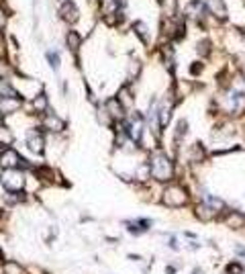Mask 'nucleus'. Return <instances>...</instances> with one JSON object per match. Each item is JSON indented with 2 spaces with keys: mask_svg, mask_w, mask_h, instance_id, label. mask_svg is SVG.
<instances>
[{
  "mask_svg": "<svg viewBox=\"0 0 245 274\" xmlns=\"http://www.w3.org/2000/svg\"><path fill=\"white\" fill-rule=\"evenodd\" d=\"M60 17L66 23H76L78 21L80 13H78V8H76V4L72 2V0H66V2H64V6L60 8Z\"/></svg>",
  "mask_w": 245,
  "mask_h": 274,
  "instance_id": "7",
  "label": "nucleus"
},
{
  "mask_svg": "<svg viewBox=\"0 0 245 274\" xmlns=\"http://www.w3.org/2000/svg\"><path fill=\"white\" fill-rule=\"evenodd\" d=\"M202 207L211 209L213 213H219L221 209H223V201L217 199V197H211L208 192H204V197H202Z\"/></svg>",
  "mask_w": 245,
  "mask_h": 274,
  "instance_id": "10",
  "label": "nucleus"
},
{
  "mask_svg": "<svg viewBox=\"0 0 245 274\" xmlns=\"http://www.w3.org/2000/svg\"><path fill=\"white\" fill-rule=\"evenodd\" d=\"M13 143V133L6 127H0V145H10Z\"/></svg>",
  "mask_w": 245,
  "mask_h": 274,
  "instance_id": "17",
  "label": "nucleus"
},
{
  "mask_svg": "<svg viewBox=\"0 0 245 274\" xmlns=\"http://www.w3.org/2000/svg\"><path fill=\"white\" fill-rule=\"evenodd\" d=\"M135 31H137V35H141V39H147V27L143 23H135Z\"/></svg>",
  "mask_w": 245,
  "mask_h": 274,
  "instance_id": "22",
  "label": "nucleus"
},
{
  "mask_svg": "<svg viewBox=\"0 0 245 274\" xmlns=\"http://www.w3.org/2000/svg\"><path fill=\"white\" fill-rule=\"evenodd\" d=\"M114 8H116V2H114V0H102V10H104L107 15H111Z\"/></svg>",
  "mask_w": 245,
  "mask_h": 274,
  "instance_id": "21",
  "label": "nucleus"
},
{
  "mask_svg": "<svg viewBox=\"0 0 245 274\" xmlns=\"http://www.w3.org/2000/svg\"><path fill=\"white\" fill-rule=\"evenodd\" d=\"M188 201V192H186L182 186H170L163 195V203L170 205V207H182Z\"/></svg>",
  "mask_w": 245,
  "mask_h": 274,
  "instance_id": "3",
  "label": "nucleus"
},
{
  "mask_svg": "<svg viewBox=\"0 0 245 274\" xmlns=\"http://www.w3.org/2000/svg\"><path fill=\"white\" fill-rule=\"evenodd\" d=\"M4 72H6V68H4L2 62H0V78H4Z\"/></svg>",
  "mask_w": 245,
  "mask_h": 274,
  "instance_id": "26",
  "label": "nucleus"
},
{
  "mask_svg": "<svg viewBox=\"0 0 245 274\" xmlns=\"http://www.w3.org/2000/svg\"><path fill=\"white\" fill-rule=\"evenodd\" d=\"M161 8L166 10V13H174V8H176V0H159Z\"/></svg>",
  "mask_w": 245,
  "mask_h": 274,
  "instance_id": "20",
  "label": "nucleus"
},
{
  "mask_svg": "<svg viewBox=\"0 0 245 274\" xmlns=\"http://www.w3.org/2000/svg\"><path fill=\"white\" fill-rule=\"evenodd\" d=\"M107 111H109V115L112 117V119H123V105L119 100H109L107 102Z\"/></svg>",
  "mask_w": 245,
  "mask_h": 274,
  "instance_id": "13",
  "label": "nucleus"
},
{
  "mask_svg": "<svg viewBox=\"0 0 245 274\" xmlns=\"http://www.w3.org/2000/svg\"><path fill=\"white\" fill-rule=\"evenodd\" d=\"M67 47L72 51H78V47H80V35L78 33H67Z\"/></svg>",
  "mask_w": 245,
  "mask_h": 274,
  "instance_id": "16",
  "label": "nucleus"
},
{
  "mask_svg": "<svg viewBox=\"0 0 245 274\" xmlns=\"http://www.w3.org/2000/svg\"><path fill=\"white\" fill-rule=\"evenodd\" d=\"M27 147L33 152V154H41L43 147H45V141H43V135L41 133H31L29 139H27Z\"/></svg>",
  "mask_w": 245,
  "mask_h": 274,
  "instance_id": "9",
  "label": "nucleus"
},
{
  "mask_svg": "<svg viewBox=\"0 0 245 274\" xmlns=\"http://www.w3.org/2000/svg\"><path fill=\"white\" fill-rule=\"evenodd\" d=\"M4 274H22V270H21L17 264H6V268H4Z\"/></svg>",
  "mask_w": 245,
  "mask_h": 274,
  "instance_id": "23",
  "label": "nucleus"
},
{
  "mask_svg": "<svg viewBox=\"0 0 245 274\" xmlns=\"http://www.w3.org/2000/svg\"><path fill=\"white\" fill-rule=\"evenodd\" d=\"M0 180H2V184L8 192H21L22 186H25V174L21 172V170L17 168H8L2 172V176H0Z\"/></svg>",
  "mask_w": 245,
  "mask_h": 274,
  "instance_id": "2",
  "label": "nucleus"
},
{
  "mask_svg": "<svg viewBox=\"0 0 245 274\" xmlns=\"http://www.w3.org/2000/svg\"><path fill=\"white\" fill-rule=\"evenodd\" d=\"M45 127L51 129V131H60V129H64V121L57 119L55 115H49L47 119H45Z\"/></svg>",
  "mask_w": 245,
  "mask_h": 274,
  "instance_id": "14",
  "label": "nucleus"
},
{
  "mask_svg": "<svg viewBox=\"0 0 245 274\" xmlns=\"http://www.w3.org/2000/svg\"><path fill=\"white\" fill-rule=\"evenodd\" d=\"M157 117H159V123L161 125H168V119H170V102L168 100L161 105V113H159Z\"/></svg>",
  "mask_w": 245,
  "mask_h": 274,
  "instance_id": "18",
  "label": "nucleus"
},
{
  "mask_svg": "<svg viewBox=\"0 0 245 274\" xmlns=\"http://www.w3.org/2000/svg\"><path fill=\"white\" fill-rule=\"evenodd\" d=\"M204 13H206V4L200 2V0H192V2L186 4V17L192 19V21L204 19Z\"/></svg>",
  "mask_w": 245,
  "mask_h": 274,
  "instance_id": "5",
  "label": "nucleus"
},
{
  "mask_svg": "<svg viewBox=\"0 0 245 274\" xmlns=\"http://www.w3.org/2000/svg\"><path fill=\"white\" fill-rule=\"evenodd\" d=\"M21 107V102H19V98H2L0 100V113H15L17 109Z\"/></svg>",
  "mask_w": 245,
  "mask_h": 274,
  "instance_id": "12",
  "label": "nucleus"
},
{
  "mask_svg": "<svg viewBox=\"0 0 245 274\" xmlns=\"http://www.w3.org/2000/svg\"><path fill=\"white\" fill-rule=\"evenodd\" d=\"M206 8L217 17V19H227V6L223 0H206Z\"/></svg>",
  "mask_w": 245,
  "mask_h": 274,
  "instance_id": "8",
  "label": "nucleus"
},
{
  "mask_svg": "<svg viewBox=\"0 0 245 274\" xmlns=\"http://www.w3.org/2000/svg\"><path fill=\"white\" fill-rule=\"evenodd\" d=\"M0 98H17L15 88L6 78H0Z\"/></svg>",
  "mask_w": 245,
  "mask_h": 274,
  "instance_id": "11",
  "label": "nucleus"
},
{
  "mask_svg": "<svg viewBox=\"0 0 245 274\" xmlns=\"http://www.w3.org/2000/svg\"><path fill=\"white\" fill-rule=\"evenodd\" d=\"M119 102H121L123 107H131V105H133V94H131L127 88H123L121 94H119Z\"/></svg>",
  "mask_w": 245,
  "mask_h": 274,
  "instance_id": "15",
  "label": "nucleus"
},
{
  "mask_svg": "<svg viewBox=\"0 0 245 274\" xmlns=\"http://www.w3.org/2000/svg\"><path fill=\"white\" fill-rule=\"evenodd\" d=\"M149 170H151V176L159 182H168L174 174V164L170 162L168 156L163 154H154L151 156V164H149Z\"/></svg>",
  "mask_w": 245,
  "mask_h": 274,
  "instance_id": "1",
  "label": "nucleus"
},
{
  "mask_svg": "<svg viewBox=\"0 0 245 274\" xmlns=\"http://www.w3.org/2000/svg\"><path fill=\"white\" fill-rule=\"evenodd\" d=\"M143 125H145L143 117H141V115H137V113H133V115L129 117V121H127V125H125V131L129 133V137H131L133 141H141Z\"/></svg>",
  "mask_w": 245,
  "mask_h": 274,
  "instance_id": "4",
  "label": "nucleus"
},
{
  "mask_svg": "<svg viewBox=\"0 0 245 274\" xmlns=\"http://www.w3.org/2000/svg\"><path fill=\"white\" fill-rule=\"evenodd\" d=\"M229 272H231V274H241V272H243V266H241V264H231V266H229Z\"/></svg>",
  "mask_w": 245,
  "mask_h": 274,
  "instance_id": "24",
  "label": "nucleus"
},
{
  "mask_svg": "<svg viewBox=\"0 0 245 274\" xmlns=\"http://www.w3.org/2000/svg\"><path fill=\"white\" fill-rule=\"evenodd\" d=\"M47 60L51 62V66H53V68L60 66V58H55V53H49V55H47Z\"/></svg>",
  "mask_w": 245,
  "mask_h": 274,
  "instance_id": "25",
  "label": "nucleus"
},
{
  "mask_svg": "<svg viewBox=\"0 0 245 274\" xmlns=\"http://www.w3.org/2000/svg\"><path fill=\"white\" fill-rule=\"evenodd\" d=\"M21 164H22V162H21V158H19L17 152L6 150V152L0 154V166H2L4 170H8V168H19Z\"/></svg>",
  "mask_w": 245,
  "mask_h": 274,
  "instance_id": "6",
  "label": "nucleus"
},
{
  "mask_svg": "<svg viewBox=\"0 0 245 274\" xmlns=\"http://www.w3.org/2000/svg\"><path fill=\"white\" fill-rule=\"evenodd\" d=\"M33 109H35V111H45V109H47V98H45L43 94L37 96V98L33 100Z\"/></svg>",
  "mask_w": 245,
  "mask_h": 274,
  "instance_id": "19",
  "label": "nucleus"
}]
</instances>
